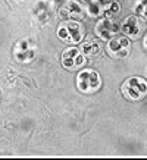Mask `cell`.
<instances>
[{"instance_id":"obj_8","label":"cell","mask_w":147,"mask_h":160,"mask_svg":"<svg viewBox=\"0 0 147 160\" xmlns=\"http://www.w3.org/2000/svg\"><path fill=\"white\" fill-rule=\"evenodd\" d=\"M85 15V8H84L78 0H66L59 9V16L60 19L65 21H79Z\"/></svg>"},{"instance_id":"obj_13","label":"cell","mask_w":147,"mask_h":160,"mask_svg":"<svg viewBox=\"0 0 147 160\" xmlns=\"http://www.w3.org/2000/svg\"><path fill=\"white\" fill-rule=\"evenodd\" d=\"M143 47L146 49V52H147V34L144 35V41H143Z\"/></svg>"},{"instance_id":"obj_9","label":"cell","mask_w":147,"mask_h":160,"mask_svg":"<svg viewBox=\"0 0 147 160\" xmlns=\"http://www.w3.org/2000/svg\"><path fill=\"white\" fill-rule=\"evenodd\" d=\"M119 31H121V25L118 24L113 18H102L97 22L96 28H94V32H96L99 38L106 40V41H109L115 35H118Z\"/></svg>"},{"instance_id":"obj_10","label":"cell","mask_w":147,"mask_h":160,"mask_svg":"<svg viewBox=\"0 0 147 160\" xmlns=\"http://www.w3.org/2000/svg\"><path fill=\"white\" fill-rule=\"evenodd\" d=\"M13 54L19 63H28L35 58V47L29 40H21L15 46Z\"/></svg>"},{"instance_id":"obj_12","label":"cell","mask_w":147,"mask_h":160,"mask_svg":"<svg viewBox=\"0 0 147 160\" xmlns=\"http://www.w3.org/2000/svg\"><path fill=\"white\" fill-rule=\"evenodd\" d=\"M134 12L140 18L147 21V0H135V3H134Z\"/></svg>"},{"instance_id":"obj_6","label":"cell","mask_w":147,"mask_h":160,"mask_svg":"<svg viewBox=\"0 0 147 160\" xmlns=\"http://www.w3.org/2000/svg\"><path fill=\"white\" fill-rule=\"evenodd\" d=\"M131 52V41L125 35H115L109 40L108 43V53L113 59H124L127 58Z\"/></svg>"},{"instance_id":"obj_1","label":"cell","mask_w":147,"mask_h":160,"mask_svg":"<svg viewBox=\"0 0 147 160\" xmlns=\"http://www.w3.org/2000/svg\"><path fill=\"white\" fill-rule=\"evenodd\" d=\"M122 96L129 102H138L147 96V81L143 77H129L121 87Z\"/></svg>"},{"instance_id":"obj_14","label":"cell","mask_w":147,"mask_h":160,"mask_svg":"<svg viewBox=\"0 0 147 160\" xmlns=\"http://www.w3.org/2000/svg\"><path fill=\"white\" fill-rule=\"evenodd\" d=\"M84 2H88V3H90V2H93V0H84Z\"/></svg>"},{"instance_id":"obj_2","label":"cell","mask_w":147,"mask_h":160,"mask_svg":"<svg viewBox=\"0 0 147 160\" xmlns=\"http://www.w3.org/2000/svg\"><path fill=\"white\" fill-rule=\"evenodd\" d=\"M58 37L66 44H78L84 38V28L78 21H65L59 25Z\"/></svg>"},{"instance_id":"obj_5","label":"cell","mask_w":147,"mask_h":160,"mask_svg":"<svg viewBox=\"0 0 147 160\" xmlns=\"http://www.w3.org/2000/svg\"><path fill=\"white\" fill-rule=\"evenodd\" d=\"M121 31L128 38L137 40L146 31V21L143 19V18H140V16H137V15H129V16H127L122 21Z\"/></svg>"},{"instance_id":"obj_4","label":"cell","mask_w":147,"mask_h":160,"mask_svg":"<svg viewBox=\"0 0 147 160\" xmlns=\"http://www.w3.org/2000/svg\"><path fill=\"white\" fill-rule=\"evenodd\" d=\"M102 87V78L93 69H83L77 75V88L84 94H93Z\"/></svg>"},{"instance_id":"obj_7","label":"cell","mask_w":147,"mask_h":160,"mask_svg":"<svg viewBox=\"0 0 147 160\" xmlns=\"http://www.w3.org/2000/svg\"><path fill=\"white\" fill-rule=\"evenodd\" d=\"M85 54L78 47H68L62 53V65L68 71H78L85 65Z\"/></svg>"},{"instance_id":"obj_3","label":"cell","mask_w":147,"mask_h":160,"mask_svg":"<svg viewBox=\"0 0 147 160\" xmlns=\"http://www.w3.org/2000/svg\"><path fill=\"white\" fill-rule=\"evenodd\" d=\"M119 9L121 6L116 0H93L87 6V13L91 18H112Z\"/></svg>"},{"instance_id":"obj_11","label":"cell","mask_w":147,"mask_h":160,"mask_svg":"<svg viewBox=\"0 0 147 160\" xmlns=\"http://www.w3.org/2000/svg\"><path fill=\"white\" fill-rule=\"evenodd\" d=\"M83 53L85 54V58H94V56H97L100 53V49H102V44L100 41L97 40V37H90L84 41L83 44Z\"/></svg>"}]
</instances>
